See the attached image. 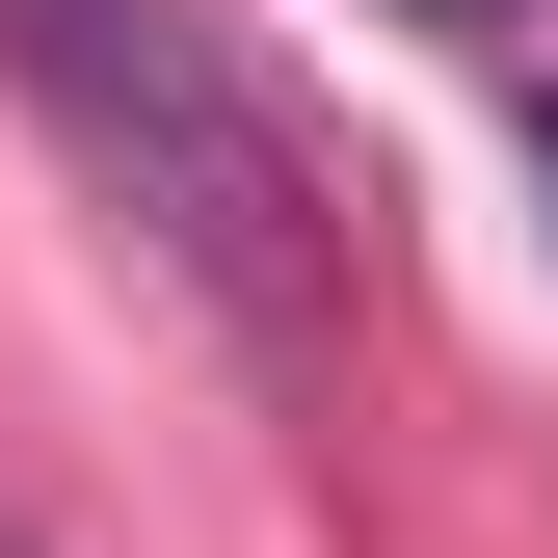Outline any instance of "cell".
<instances>
[{"instance_id": "obj_3", "label": "cell", "mask_w": 558, "mask_h": 558, "mask_svg": "<svg viewBox=\"0 0 558 558\" xmlns=\"http://www.w3.org/2000/svg\"><path fill=\"white\" fill-rule=\"evenodd\" d=\"M532 186H558V107H532Z\"/></svg>"}, {"instance_id": "obj_1", "label": "cell", "mask_w": 558, "mask_h": 558, "mask_svg": "<svg viewBox=\"0 0 558 558\" xmlns=\"http://www.w3.org/2000/svg\"><path fill=\"white\" fill-rule=\"evenodd\" d=\"M0 81L53 107V160H81L240 345H319V319H345L319 160H293V107L214 53V0H0Z\"/></svg>"}, {"instance_id": "obj_4", "label": "cell", "mask_w": 558, "mask_h": 558, "mask_svg": "<svg viewBox=\"0 0 558 558\" xmlns=\"http://www.w3.org/2000/svg\"><path fill=\"white\" fill-rule=\"evenodd\" d=\"M0 558H27V532H0Z\"/></svg>"}, {"instance_id": "obj_2", "label": "cell", "mask_w": 558, "mask_h": 558, "mask_svg": "<svg viewBox=\"0 0 558 558\" xmlns=\"http://www.w3.org/2000/svg\"><path fill=\"white\" fill-rule=\"evenodd\" d=\"M399 27H506V0H399Z\"/></svg>"}]
</instances>
